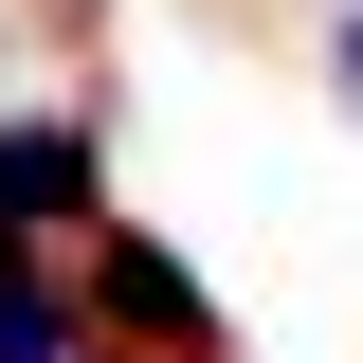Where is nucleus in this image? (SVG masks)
<instances>
[{"label":"nucleus","instance_id":"nucleus-2","mask_svg":"<svg viewBox=\"0 0 363 363\" xmlns=\"http://www.w3.org/2000/svg\"><path fill=\"white\" fill-rule=\"evenodd\" d=\"M73 218H91V109L0 128V236H73Z\"/></svg>","mask_w":363,"mask_h":363},{"label":"nucleus","instance_id":"nucleus-1","mask_svg":"<svg viewBox=\"0 0 363 363\" xmlns=\"http://www.w3.org/2000/svg\"><path fill=\"white\" fill-rule=\"evenodd\" d=\"M91 309L128 327L145 363H218V309H200V272H182L164 236H91Z\"/></svg>","mask_w":363,"mask_h":363},{"label":"nucleus","instance_id":"nucleus-4","mask_svg":"<svg viewBox=\"0 0 363 363\" xmlns=\"http://www.w3.org/2000/svg\"><path fill=\"white\" fill-rule=\"evenodd\" d=\"M327 73H345V109H363V18H327Z\"/></svg>","mask_w":363,"mask_h":363},{"label":"nucleus","instance_id":"nucleus-3","mask_svg":"<svg viewBox=\"0 0 363 363\" xmlns=\"http://www.w3.org/2000/svg\"><path fill=\"white\" fill-rule=\"evenodd\" d=\"M91 345H109V309H73V291H55L37 236H0V363H91Z\"/></svg>","mask_w":363,"mask_h":363}]
</instances>
